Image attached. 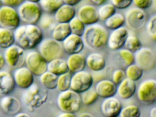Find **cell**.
Listing matches in <instances>:
<instances>
[{
    "instance_id": "1",
    "label": "cell",
    "mask_w": 156,
    "mask_h": 117,
    "mask_svg": "<svg viewBox=\"0 0 156 117\" xmlns=\"http://www.w3.org/2000/svg\"><path fill=\"white\" fill-rule=\"evenodd\" d=\"M15 41L23 49H32L43 40V33L36 24H26L20 26L14 32Z\"/></svg>"
},
{
    "instance_id": "2",
    "label": "cell",
    "mask_w": 156,
    "mask_h": 117,
    "mask_svg": "<svg viewBox=\"0 0 156 117\" xmlns=\"http://www.w3.org/2000/svg\"><path fill=\"white\" fill-rule=\"evenodd\" d=\"M108 37L106 28L96 23L86 27L82 37L87 46L93 49H99L106 45Z\"/></svg>"
},
{
    "instance_id": "3",
    "label": "cell",
    "mask_w": 156,
    "mask_h": 117,
    "mask_svg": "<svg viewBox=\"0 0 156 117\" xmlns=\"http://www.w3.org/2000/svg\"><path fill=\"white\" fill-rule=\"evenodd\" d=\"M48 93L46 89L34 83L25 90L22 95L23 104L30 111L33 112L41 108L47 101Z\"/></svg>"
},
{
    "instance_id": "4",
    "label": "cell",
    "mask_w": 156,
    "mask_h": 117,
    "mask_svg": "<svg viewBox=\"0 0 156 117\" xmlns=\"http://www.w3.org/2000/svg\"><path fill=\"white\" fill-rule=\"evenodd\" d=\"M57 103L63 112L76 113L81 108V96L79 93L70 89L61 92L57 97Z\"/></svg>"
},
{
    "instance_id": "5",
    "label": "cell",
    "mask_w": 156,
    "mask_h": 117,
    "mask_svg": "<svg viewBox=\"0 0 156 117\" xmlns=\"http://www.w3.org/2000/svg\"><path fill=\"white\" fill-rule=\"evenodd\" d=\"M17 11L21 21L29 24H36L42 14L39 4L27 1L19 5Z\"/></svg>"
},
{
    "instance_id": "6",
    "label": "cell",
    "mask_w": 156,
    "mask_h": 117,
    "mask_svg": "<svg viewBox=\"0 0 156 117\" xmlns=\"http://www.w3.org/2000/svg\"><path fill=\"white\" fill-rule=\"evenodd\" d=\"M39 53L47 61L60 58L63 53V48L61 42L53 38L43 39L39 45Z\"/></svg>"
},
{
    "instance_id": "7",
    "label": "cell",
    "mask_w": 156,
    "mask_h": 117,
    "mask_svg": "<svg viewBox=\"0 0 156 117\" xmlns=\"http://www.w3.org/2000/svg\"><path fill=\"white\" fill-rule=\"evenodd\" d=\"M138 99L143 104L150 105L156 101V80L149 79L141 82L137 91Z\"/></svg>"
},
{
    "instance_id": "8",
    "label": "cell",
    "mask_w": 156,
    "mask_h": 117,
    "mask_svg": "<svg viewBox=\"0 0 156 117\" xmlns=\"http://www.w3.org/2000/svg\"><path fill=\"white\" fill-rule=\"evenodd\" d=\"M94 81L93 76L88 71H78L72 76L70 89L79 94L82 93L92 87Z\"/></svg>"
},
{
    "instance_id": "9",
    "label": "cell",
    "mask_w": 156,
    "mask_h": 117,
    "mask_svg": "<svg viewBox=\"0 0 156 117\" xmlns=\"http://www.w3.org/2000/svg\"><path fill=\"white\" fill-rule=\"evenodd\" d=\"M21 20L18 11L13 7L2 5L0 8V26L2 27L15 30L19 27Z\"/></svg>"
},
{
    "instance_id": "10",
    "label": "cell",
    "mask_w": 156,
    "mask_h": 117,
    "mask_svg": "<svg viewBox=\"0 0 156 117\" xmlns=\"http://www.w3.org/2000/svg\"><path fill=\"white\" fill-rule=\"evenodd\" d=\"M3 56L5 62L12 68L17 69L25 64V50L18 45L13 44L6 48Z\"/></svg>"
},
{
    "instance_id": "11",
    "label": "cell",
    "mask_w": 156,
    "mask_h": 117,
    "mask_svg": "<svg viewBox=\"0 0 156 117\" xmlns=\"http://www.w3.org/2000/svg\"><path fill=\"white\" fill-rule=\"evenodd\" d=\"M27 67L36 76H41L47 71L48 62L39 52L33 51L26 55L25 63Z\"/></svg>"
},
{
    "instance_id": "12",
    "label": "cell",
    "mask_w": 156,
    "mask_h": 117,
    "mask_svg": "<svg viewBox=\"0 0 156 117\" xmlns=\"http://www.w3.org/2000/svg\"><path fill=\"white\" fill-rule=\"evenodd\" d=\"M135 54V62L142 70L149 71L155 68L156 56L152 50L147 47H141Z\"/></svg>"
},
{
    "instance_id": "13",
    "label": "cell",
    "mask_w": 156,
    "mask_h": 117,
    "mask_svg": "<svg viewBox=\"0 0 156 117\" xmlns=\"http://www.w3.org/2000/svg\"><path fill=\"white\" fill-rule=\"evenodd\" d=\"M125 23L132 30H140L147 22V14L144 10L137 7L131 8L126 12Z\"/></svg>"
},
{
    "instance_id": "14",
    "label": "cell",
    "mask_w": 156,
    "mask_h": 117,
    "mask_svg": "<svg viewBox=\"0 0 156 117\" xmlns=\"http://www.w3.org/2000/svg\"><path fill=\"white\" fill-rule=\"evenodd\" d=\"M128 35V31L125 27L113 30L108 36L107 45L111 50H119L124 46Z\"/></svg>"
},
{
    "instance_id": "15",
    "label": "cell",
    "mask_w": 156,
    "mask_h": 117,
    "mask_svg": "<svg viewBox=\"0 0 156 117\" xmlns=\"http://www.w3.org/2000/svg\"><path fill=\"white\" fill-rule=\"evenodd\" d=\"M15 84L23 89H27L34 83V75L27 67L17 69L13 76Z\"/></svg>"
},
{
    "instance_id": "16",
    "label": "cell",
    "mask_w": 156,
    "mask_h": 117,
    "mask_svg": "<svg viewBox=\"0 0 156 117\" xmlns=\"http://www.w3.org/2000/svg\"><path fill=\"white\" fill-rule=\"evenodd\" d=\"M122 108L120 101L115 97L105 98L101 106V112L105 117H118Z\"/></svg>"
},
{
    "instance_id": "17",
    "label": "cell",
    "mask_w": 156,
    "mask_h": 117,
    "mask_svg": "<svg viewBox=\"0 0 156 117\" xmlns=\"http://www.w3.org/2000/svg\"><path fill=\"white\" fill-rule=\"evenodd\" d=\"M77 17L87 25L96 23L99 21L98 12L92 5H85L80 7L77 12Z\"/></svg>"
},
{
    "instance_id": "18",
    "label": "cell",
    "mask_w": 156,
    "mask_h": 117,
    "mask_svg": "<svg viewBox=\"0 0 156 117\" xmlns=\"http://www.w3.org/2000/svg\"><path fill=\"white\" fill-rule=\"evenodd\" d=\"M62 43L64 51L70 55L81 53L84 46L82 37L72 33Z\"/></svg>"
},
{
    "instance_id": "19",
    "label": "cell",
    "mask_w": 156,
    "mask_h": 117,
    "mask_svg": "<svg viewBox=\"0 0 156 117\" xmlns=\"http://www.w3.org/2000/svg\"><path fill=\"white\" fill-rule=\"evenodd\" d=\"M117 85L112 80L106 79L97 82L95 88L98 97L104 98L114 97L117 93Z\"/></svg>"
},
{
    "instance_id": "20",
    "label": "cell",
    "mask_w": 156,
    "mask_h": 117,
    "mask_svg": "<svg viewBox=\"0 0 156 117\" xmlns=\"http://www.w3.org/2000/svg\"><path fill=\"white\" fill-rule=\"evenodd\" d=\"M76 14V12L73 6L64 3L55 13L54 18L58 23H69Z\"/></svg>"
},
{
    "instance_id": "21",
    "label": "cell",
    "mask_w": 156,
    "mask_h": 117,
    "mask_svg": "<svg viewBox=\"0 0 156 117\" xmlns=\"http://www.w3.org/2000/svg\"><path fill=\"white\" fill-rule=\"evenodd\" d=\"M136 86L135 81L126 77L119 84L117 89V93L121 98L129 99L135 94Z\"/></svg>"
},
{
    "instance_id": "22",
    "label": "cell",
    "mask_w": 156,
    "mask_h": 117,
    "mask_svg": "<svg viewBox=\"0 0 156 117\" xmlns=\"http://www.w3.org/2000/svg\"><path fill=\"white\" fill-rule=\"evenodd\" d=\"M16 84L13 76L7 71L0 70V94L7 95L15 88Z\"/></svg>"
},
{
    "instance_id": "23",
    "label": "cell",
    "mask_w": 156,
    "mask_h": 117,
    "mask_svg": "<svg viewBox=\"0 0 156 117\" xmlns=\"http://www.w3.org/2000/svg\"><path fill=\"white\" fill-rule=\"evenodd\" d=\"M0 106L2 110L7 114H17L20 110V101L13 96H6L0 101Z\"/></svg>"
},
{
    "instance_id": "24",
    "label": "cell",
    "mask_w": 156,
    "mask_h": 117,
    "mask_svg": "<svg viewBox=\"0 0 156 117\" xmlns=\"http://www.w3.org/2000/svg\"><path fill=\"white\" fill-rule=\"evenodd\" d=\"M86 65L92 71L98 72L105 67L106 60L101 54L91 53L86 58Z\"/></svg>"
},
{
    "instance_id": "25",
    "label": "cell",
    "mask_w": 156,
    "mask_h": 117,
    "mask_svg": "<svg viewBox=\"0 0 156 117\" xmlns=\"http://www.w3.org/2000/svg\"><path fill=\"white\" fill-rule=\"evenodd\" d=\"M66 62L69 72L73 74L83 70L86 66V58L80 53L70 55Z\"/></svg>"
},
{
    "instance_id": "26",
    "label": "cell",
    "mask_w": 156,
    "mask_h": 117,
    "mask_svg": "<svg viewBox=\"0 0 156 117\" xmlns=\"http://www.w3.org/2000/svg\"><path fill=\"white\" fill-rule=\"evenodd\" d=\"M47 70L57 76L69 71L67 62L61 58L53 59L48 62Z\"/></svg>"
},
{
    "instance_id": "27",
    "label": "cell",
    "mask_w": 156,
    "mask_h": 117,
    "mask_svg": "<svg viewBox=\"0 0 156 117\" xmlns=\"http://www.w3.org/2000/svg\"><path fill=\"white\" fill-rule=\"evenodd\" d=\"M72 34L68 23H58L52 32L53 39L59 42H62Z\"/></svg>"
},
{
    "instance_id": "28",
    "label": "cell",
    "mask_w": 156,
    "mask_h": 117,
    "mask_svg": "<svg viewBox=\"0 0 156 117\" xmlns=\"http://www.w3.org/2000/svg\"><path fill=\"white\" fill-rule=\"evenodd\" d=\"M14 32L4 27H0V48H6L15 43Z\"/></svg>"
},
{
    "instance_id": "29",
    "label": "cell",
    "mask_w": 156,
    "mask_h": 117,
    "mask_svg": "<svg viewBox=\"0 0 156 117\" xmlns=\"http://www.w3.org/2000/svg\"><path fill=\"white\" fill-rule=\"evenodd\" d=\"M40 76L42 85L46 89L54 90L57 88L58 76L47 70Z\"/></svg>"
},
{
    "instance_id": "30",
    "label": "cell",
    "mask_w": 156,
    "mask_h": 117,
    "mask_svg": "<svg viewBox=\"0 0 156 117\" xmlns=\"http://www.w3.org/2000/svg\"><path fill=\"white\" fill-rule=\"evenodd\" d=\"M125 23V16L121 13H115L105 20V24L107 28L115 30L123 27Z\"/></svg>"
},
{
    "instance_id": "31",
    "label": "cell",
    "mask_w": 156,
    "mask_h": 117,
    "mask_svg": "<svg viewBox=\"0 0 156 117\" xmlns=\"http://www.w3.org/2000/svg\"><path fill=\"white\" fill-rule=\"evenodd\" d=\"M63 4L62 0H41L39 2L42 10L50 14L55 13Z\"/></svg>"
},
{
    "instance_id": "32",
    "label": "cell",
    "mask_w": 156,
    "mask_h": 117,
    "mask_svg": "<svg viewBox=\"0 0 156 117\" xmlns=\"http://www.w3.org/2000/svg\"><path fill=\"white\" fill-rule=\"evenodd\" d=\"M54 17L50 14L45 13L42 14L38 23L40 28L45 30H51L55 27L56 24Z\"/></svg>"
},
{
    "instance_id": "33",
    "label": "cell",
    "mask_w": 156,
    "mask_h": 117,
    "mask_svg": "<svg viewBox=\"0 0 156 117\" xmlns=\"http://www.w3.org/2000/svg\"><path fill=\"white\" fill-rule=\"evenodd\" d=\"M125 73L126 77L136 82L141 78L143 75V70L137 65L133 64L127 66Z\"/></svg>"
},
{
    "instance_id": "34",
    "label": "cell",
    "mask_w": 156,
    "mask_h": 117,
    "mask_svg": "<svg viewBox=\"0 0 156 117\" xmlns=\"http://www.w3.org/2000/svg\"><path fill=\"white\" fill-rule=\"evenodd\" d=\"M72 76L69 71L58 76L56 88L61 92L70 89Z\"/></svg>"
},
{
    "instance_id": "35",
    "label": "cell",
    "mask_w": 156,
    "mask_h": 117,
    "mask_svg": "<svg viewBox=\"0 0 156 117\" xmlns=\"http://www.w3.org/2000/svg\"><path fill=\"white\" fill-rule=\"evenodd\" d=\"M68 23L72 34L82 37L85 30V25L77 16H75Z\"/></svg>"
},
{
    "instance_id": "36",
    "label": "cell",
    "mask_w": 156,
    "mask_h": 117,
    "mask_svg": "<svg viewBox=\"0 0 156 117\" xmlns=\"http://www.w3.org/2000/svg\"><path fill=\"white\" fill-rule=\"evenodd\" d=\"M98 98V95L95 90L92 87L83 92L81 96L82 103L86 106H90L94 104L97 101Z\"/></svg>"
},
{
    "instance_id": "37",
    "label": "cell",
    "mask_w": 156,
    "mask_h": 117,
    "mask_svg": "<svg viewBox=\"0 0 156 117\" xmlns=\"http://www.w3.org/2000/svg\"><path fill=\"white\" fill-rule=\"evenodd\" d=\"M124 47L126 49L135 53L139 50L142 47V44L140 39L136 36L130 35L128 36Z\"/></svg>"
},
{
    "instance_id": "38",
    "label": "cell",
    "mask_w": 156,
    "mask_h": 117,
    "mask_svg": "<svg viewBox=\"0 0 156 117\" xmlns=\"http://www.w3.org/2000/svg\"><path fill=\"white\" fill-rule=\"evenodd\" d=\"M140 109L134 104L127 105L122 108L119 113V117H140Z\"/></svg>"
},
{
    "instance_id": "39",
    "label": "cell",
    "mask_w": 156,
    "mask_h": 117,
    "mask_svg": "<svg viewBox=\"0 0 156 117\" xmlns=\"http://www.w3.org/2000/svg\"><path fill=\"white\" fill-rule=\"evenodd\" d=\"M98 12L99 19L105 21L116 13V8L111 3L101 5Z\"/></svg>"
},
{
    "instance_id": "40",
    "label": "cell",
    "mask_w": 156,
    "mask_h": 117,
    "mask_svg": "<svg viewBox=\"0 0 156 117\" xmlns=\"http://www.w3.org/2000/svg\"><path fill=\"white\" fill-rule=\"evenodd\" d=\"M119 54L121 59L127 66L132 65L135 62V54L126 48L120 49Z\"/></svg>"
},
{
    "instance_id": "41",
    "label": "cell",
    "mask_w": 156,
    "mask_h": 117,
    "mask_svg": "<svg viewBox=\"0 0 156 117\" xmlns=\"http://www.w3.org/2000/svg\"><path fill=\"white\" fill-rule=\"evenodd\" d=\"M147 32L150 37L155 41L156 39V16H152L148 22L147 26Z\"/></svg>"
},
{
    "instance_id": "42",
    "label": "cell",
    "mask_w": 156,
    "mask_h": 117,
    "mask_svg": "<svg viewBox=\"0 0 156 117\" xmlns=\"http://www.w3.org/2000/svg\"><path fill=\"white\" fill-rule=\"evenodd\" d=\"M126 77V73L124 70L122 69H117L112 74V81L116 85H119Z\"/></svg>"
},
{
    "instance_id": "43",
    "label": "cell",
    "mask_w": 156,
    "mask_h": 117,
    "mask_svg": "<svg viewBox=\"0 0 156 117\" xmlns=\"http://www.w3.org/2000/svg\"><path fill=\"white\" fill-rule=\"evenodd\" d=\"M111 4L118 9H125L131 5L132 0H110Z\"/></svg>"
},
{
    "instance_id": "44",
    "label": "cell",
    "mask_w": 156,
    "mask_h": 117,
    "mask_svg": "<svg viewBox=\"0 0 156 117\" xmlns=\"http://www.w3.org/2000/svg\"><path fill=\"white\" fill-rule=\"evenodd\" d=\"M132 2L136 7L144 10L150 7L153 0H132Z\"/></svg>"
},
{
    "instance_id": "45",
    "label": "cell",
    "mask_w": 156,
    "mask_h": 117,
    "mask_svg": "<svg viewBox=\"0 0 156 117\" xmlns=\"http://www.w3.org/2000/svg\"><path fill=\"white\" fill-rule=\"evenodd\" d=\"M2 4H4L5 5L15 7L20 5L24 2V0H2Z\"/></svg>"
},
{
    "instance_id": "46",
    "label": "cell",
    "mask_w": 156,
    "mask_h": 117,
    "mask_svg": "<svg viewBox=\"0 0 156 117\" xmlns=\"http://www.w3.org/2000/svg\"><path fill=\"white\" fill-rule=\"evenodd\" d=\"M62 1L64 4L69 5L72 6H74L78 4L82 0H62Z\"/></svg>"
},
{
    "instance_id": "47",
    "label": "cell",
    "mask_w": 156,
    "mask_h": 117,
    "mask_svg": "<svg viewBox=\"0 0 156 117\" xmlns=\"http://www.w3.org/2000/svg\"><path fill=\"white\" fill-rule=\"evenodd\" d=\"M57 117H76L74 113L70 112H63L58 115Z\"/></svg>"
},
{
    "instance_id": "48",
    "label": "cell",
    "mask_w": 156,
    "mask_h": 117,
    "mask_svg": "<svg viewBox=\"0 0 156 117\" xmlns=\"http://www.w3.org/2000/svg\"><path fill=\"white\" fill-rule=\"evenodd\" d=\"M89 1L95 5H101L104 4L106 2L107 0H89Z\"/></svg>"
},
{
    "instance_id": "49",
    "label": "cell",
    "mask_w": 156,
    "mask_h": 117,
    "mask_svg": "<svg viewBox=\"0 0 156 117\" xmlns=\"http://www.w3.org/2000/svg\"><path fill=\"white\" fill-rule=\"evenodd\" d=\"M5 63L6 62L4 56L0 53V70H1V69L4 67Z\"/></svg>"
},
{
    "instance_id": "50",
    "label": "cell",
    "mask_w": 156,
    "mask_h": 117,
    "mask_svg": "<svg viewBox=\"0 0 156 117\" xmlns=\"http://www.w3.org/2000/svg\"><path fill=\"white\" fill-rule=\"evenodd\" d=\"M14 117H31L30 115L25 112H20L18 113L14 116Z\"/></svg>"
},
{
    "instance_id": "51",
    "label": "cell",
    "mask_w": 156,
    "mask_h": 117,
    "mask_svg": "<svg viewBox=\"0 0 156 117\" xmlns=\"http://www.w3.org/2000/svg\"><path fill=\"white\" fill-rule=\"evenodd\" d=\"M150 117H156V108L154 107L151 110Z\"/></svg>"
},
{
    "instance_id": "52",
    "label": "cell",
    "mask_w": 156,
    "mask_h": 117,
    "mask_svg": "<svg viewBox=\"0 0 156 117\" xmlns=\"http://www.w3.org/2000/svg\"><path fill=\"white\" fill-rule=\"evenodd\" d=\"M78 117H94L93 114L89 112H83L80 114Z\"/></svg>"
},
{
    "instance_id": "53",
    "label": "cell",
    "mask_w": 156,
    "mask_h": 117,
    "mask_svg": "<svg viewBox=\"0 0 156 117\" xmlns=\"http://www.w3.org/2000/svg\"><path fill=\"white\" fill-rule=\"evenodd\" d=\"M41 0H26L27 2H31L36 3H38Z\"/></svg>"
},
{
    "instance_id": "54",
    "label": "cell",
    "mask_w": 156,
    "mask_h": 117,
    "mask_svg": "<svg viewBox=\"0 0 156 117\" xmlns=\"http://www.w3.org/2000/svg\"><path fill=\"white\" fill-rule=\"evenodd\" d=\"M2 0H0V8L2 6Z\"/></svg>"
}]
</instances>
